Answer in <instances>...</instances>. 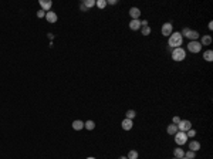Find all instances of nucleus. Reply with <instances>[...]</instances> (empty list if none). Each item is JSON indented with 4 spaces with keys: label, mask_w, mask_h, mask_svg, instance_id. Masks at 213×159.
Masks as SVG:
<instances>
[{
    "label": "nucleus",
    "mask_w": 213,
    "mask_h": 159,
    "mask_svg": "<svg viewBox=\"0 0 213 159\" xmlns=\"http://www.w3.org/2000/svg\"><path fill=\"white\" fill-rule=\"evenodd\" d=\"M80 9H81V10H83V12H87V9H85V6H84V4H83V3H81V4H80Z\"/></svg>",
    "instance_id": "obj_33"
},
{
    "label": "nucleus",
    "mask_w": 213,
    "mask_h": 159,
    "mask_svg": "<svg viewBox=\"0 0 213 159\" xmlns=\"http://www.w3.org/2000/svg\"><path fill=\"white\" fill-rule=\"evenodd\" d=\"M195 156H196V152H193V151L185 152V158H187V159H195Z\"/></svg>",
    "instance_id": "obj_25"
},
{
    "label": "nucleus",
    "mask_w": 213,
    "mask_h": 159,
    "mask_svg": "<svg viewBox=\"0 0 213 159\" xmlns=\"http://www.w3.org/2000/svg\"><path fill=\"white\" fill-rule=\"evenodd\" d=\"M173 159H178V158H173Z\"/></svg>",
    "instance_id": "obj_37"
},
{
    "label": "nucleus",
    "mask_w": 213,
    "mask_h": 159,
    "mask_svg": "<svg viewBox=\"0 0 213 159\" xmlns=\"http://www.w3.org/2000/svg\"><path fill=\"white\" fill-rule=\"evenodd\" d=\"M190 41H198V38H199V33L196 32V30H189V33H187L186 36Z\"/></svg>",
    "instance_id": "obj_14"
},
{
    "label": "nucleus",
    "mask_w": 213,
    "mask_h": 159,
    "mask_svg": "<svg viewBox=\"0 0 213 159\" xmlns=\"http://www.w3.org/2000/svg\"><path fill=\"white\" fill-rule=\"evenodd\" d=\"M173 156L175 158H178V159L183 158V156H185V151H183L182 148H175L173 149Z\"/></svg>",
    "instance_id": "obj_15"
},
{
    "label": "nucleus",
    "mask_w": 213,
    "mask_h": 159,
    "mask_svg": "<svg viewBox=\"0 0 213 159\" xmlns=\"http://www.w3.org/2000/svg\"><path fill=\"white\" fill-rule=\"evenodd\" d=\"M136 117V112L134 109H128L127 112H125V118H128V119H134Z\"/></svg>",
    "instance_id": "obj_19"
},
{
    "label": "nucleus",
    "mask_w": 213,
    "mask_h": 159,
    "mask_svg": "<svg viewBox=\"0 0 213 159\" xmlns=\"http://www.w3.org/2000/svg\"><path fill=\"white\" fill-rule=\"evenodd\" d=\"M141 33H142V36H149V34H151V27H149V26L141 27Z\"/></svg>",
    "instance_id": "obj_23"
},
{
    "label": "nucleus",
    "mask_w": 213,
    "mask_h": 159,
    "mask_svg": "<svg viewBox=\"0 0 213 159\" xmlns=\"http://www.w3.org/2000/svg\"><path fill=\"white\" fill-rule=\"evenodd\" d=\"M40 6H41V10L50 12V9L53 6V1L51 0H40Z\"/></svg>",
    "instance_id": "obj_9"
},
{
    "label": "nucleus",
    "mask_w": 213,
    "mask_h": 159,
    "mask_svg": "<svg viewBox=\"0 0 213 159\" xmlns=\"http://www.w3.org/2000/svg\"><path fill=\"white\" fill-rule=\"evenodd\" d=\"M72 128H74L75 131H81V129L84 128V122L80 121V119H75V121L72 122Z\"/></svg>",
    "instance_id": "obj_16"
},
{
    "label": "nucleus",
    "mask_w": 213,
    "mask_h": 159,
    "mask_svg": "<svg viewBox=\"0 0 213 159\" xmlns=\"http://www.w3.org/2000/svg\"><path fill=\"white\" fill-rule=\"evenodd\" d=\"M181 122V117H178V115H175L173 119H172V124H175V125H178Z\"/></svg>",
    "instance_id": "obj_27"
},
{
    "label": "nucleus",
    "mask_w": 213,
    "mask_h": 159,
    "mask_svg": "<svg viewBox=\"0 0 213 159\" xmlns=\"http://www.w3.org/2000/svg\"><path fill=\"white\" fill-rule=\"evenodd\" d=\"M87 159H95V158H94V156H90V158H87Z\"/></svg>",
    "instance_id": "obj_35"
},
{
    "label": "nucleus",
    "mask_w": 213,
    "mask_h": 159,
    "mask_svg": "<svg viewBox=\"0 0 213 159\" xmlns=\"http://www.w3.org/2000/svg\"><path fill=\"white\" fill-rule=\"evenodd\" d=\"M118 159H128V158H127V156H119Z\"/></svg>",
    "instance_id": "obj_34"
},
{
    "label": "nucleus",
    "mask_w": 213,
    "mask_h": 159,
    "mask_svg": "<svg viewBox=\"0 0 213 159\" xmlns=\"http://www.w3.org/2000/svg\"><path fill=\"white\" fill-rule=\"evenodd\" d=\"M207 27H209V30H213V21H209Z\"/></svg>",
    "instance_id": "obj_32"
},
{
    "label": "nucleus",
    "mask_w": 213,
    "mask_h": 159,
    "mask_svg": "<svg viewBox=\"0 0 213 159\" xmlns=\"http://www.w3.org/2000/svg\"><path fill=\"white\" fill-rule=\"evenodd\" d=\"M166 132H168L169 135H175L178 132V127H176L175 124H171V125H168V128H166Z\"/></svg>",
    "instance_id": "obj_17"
},
{
    "label": "nucleus",
    "mask_w": 213,
    "mask_h": 159,
    "mask_svg": "<svg viewBox=\"0 0 213 159\" xmlns=\"http://www.w3.org/2000/svg\"><path fill=\"white\" fill-rule=\"evenodd\" d=\"M121 127H122L124 131H131V129H132V127H134V122H132V119L125 118V119L121 122Z\"/></svg>",
    "instance_id": "obj_8"
},
{
    "label": "nucleus",
    "mask_w": 213,
    "mask_h": 159,
    "mask_svg": "<svg viewBox=\"0 0 213 159\" xmlns=\"http://www.w3.org/2000/svg\"><path fill=\"white\" fill-rule=\"evenodd\" d=\"M172 33H173V26H172V23H165V24L162 26V34H163L165 37H169Z\"/></svg>",
    "instance_id": "obj_6"
},
{
    "label": "nucleus",
    "mask_w": 213,
    "mask_h": 159,
    "mask_svg": "<svg viewBox=\"0 0 213 159\" xmlns=\"http://www.w3.org/2000/svg\"><path fill=\"white\" fill-rule=\"evenodd\" d=\"M185 58H186V51L182 47H178V48L172 50V60L173 61H183Z\"/></svg>",
    "instance_id": "obj_2"
},
{
    "label": "nucleus",
    "mask_w": 213,
    "mask_h": 159,
    "mask_svg": "<svg viewBox=\"0 0 213 159\" xmlns=\"http://www.w3.org/2000/svg\"><path fill=\"white\" fill-rule=\"evenodd\" d=\"M107 4H116V0H108Z\"/></svg>",
    "instance_id": "obj_30"
},
{
    "label": "nucleus",
    "mask_w": 213,
    "mask_h": 159,
    "mask_svg": "<svg viewBox=\"0 0 213 159\" xmlns=\"http://www.w3.org/2000/svg\"><path fill=\"white\" fill-rule=\"evenodd\" d=\"M181 159H187V158H185V156H183V158H181Z\"/></svg>",
    "instance_id": "obj_36"
},
{
    "label": "nucleus",
    "mask_w": 213,
    "mask_h": 159,
    "mask_svg": "<svg viewBox=\"0 0 213 159\" xmlns=\"http://www.w3.org/2000/svg\"><path fill=\"white\" fill-rule=\"evenodd\" d=\"M195 135H196V131H195L193 128H190L189 131H186V136H187V139H189V138H193Z\"/></svg>",
    "instance_id": "obj_26"
},
{
    "label": "nucleus",
    "mask_w": 213,
    "mask_h": 159,
    "mask_svg": "<svg viewBox=\"0 0 213 159\" xmlns=\"http://www.w3.org/2000/svg\"><path fill=\"white\" fill-rule=\"evenodd\" d=\"M95 6L98 9H105L107 7V0H98V1H95Z\"/></svg>",
    "instance_id": "obj_24"
},
{
    "label": "nucleus",
    "mask_w": 213,
    "mask_h": 159,
    "mask_svg": "<svg viewBox=\"0 0 213 159\" xmlns=\"http://www.w3.org/2000/svg\"><path fill=\"white\" fill-rule=\"evenodd\" d=\"M202 45H210L212 44V36H209V34H205L203 37L200 38V41H199Z\"/></svg>",
    "instance_id": "obj_12"
},
{
    "label": "nucleus",
    "mask_w": 213,
    "mask_h": 159,
    "mask_svg": "<svg viewBox=\"0 0 213 159\" xmlns=\"http://www.w3.org/2000/svg\"><path fill=\"white\" fill-rule=\"evenodd\" d=\"M203 58L206 60V61H213V51L212 50H206L205 53H203Z\"/></svg>",
    "instance_id": "obj_18"
},
{
    "label": "nucleus",
    "mask_w": 213,
    "mask_h": 159,
    "mask_svg": "<svg viewBox=\"0 0 213 159\" xmlns=\"http://www.w3.org/2000/svg\"><path fill=\"white\" fill-rule=\"evenodd\" d=\"M83 4H84L85 9L88 10V9H91V7L95 6V1H94V0H85V1H83Z\"/></svg>",
    "instance_id": "obj_22"
},
{
    "label": "nucleus",
    "mask_w": 213,
    "mask_h": 159,
    "mask_svg": "<svg viewBox=\"0 0 213 159\" xmlns=\"http://www.w3.org/2000/svg\"><path fill=\"white\" fill-rule=\"evenodd\" d=\"M129 16L132 17V20H138L139 16H141V10L138 7H131L129 9Z\"/></svg>",
    "instance_id": "obj_10"
},
{
    "label": "nucleus",
    "mask_w": 213,
    "mask_h": 159,
    "mask_svg": "<svg viewBox=\"0 0 213 159\" xmlns=\"http://www.w3.org/2000/svg\"><path fill=\"white\" fill-rule=\"evenodd\" d=\"M141 20H131L129 21V29L132 30V32H138V30H141Z\"/></svg>",
    "instance_id": "obj_7"
},
{
    "label": "nucleus",
    "mask_w": 213,
    "mask_h": 159,
    "mask_svg": "<svg viewBox=\"0 0 213 159\" xmlns=\"http://www.w3.org/2000/svg\"><path fill=\"white\" fill-rule=\"evenodd\" d=\"M141 26L143 27V26H148V20H142L141 21Z\"/></svg>",
    "instance_id": "obj_31"
},
{
    "label": "nucleus",
    "mask_w": 213,
    "mask_h": 159,
    "mask_svg": "<svg viewBox=\"0 0 213 159\" xmlns=\"http://www.w3.org/2000/svg\"><path fill=\"white\" fill-rule=\"evenodd\" d=\"M189 30H190V29H189V27H185V29H183V30H182V37H186L187 36V33H189Z\"/></svg>",
    "instance_id": "obj_29"
},
{
    "label": "nucleus",
    "mask_w": 213,
    "mask_h": 159,
    "mask_svg": "<svg viewBox=\"0 0 213 159\" xmlns=\"http://www.w3.org/2000/svg\"><path fill=\"white\" fill-rule=\"evenodd\" d=\"M57 13H54V12H47L45 13V20L48 21V23H56L57 21Z\"/></svg>",
    "instance_id": "obj_11"
},
{
    "label": "nucleus",
    "mask_w": 213,
    "mask_h": 159,
    "mask_svg": "<svg viewBox=\"0 0 213 159\" xmlns=\"http://www.w3.org/2000/svg\"><path fill=\"white\" fill-rule=\"evenodd\" d=\"M138 156H139V153L136 152V151H134V149H131L128 152V155H127L128 159H138Z\"/></svg>",
    "instance_id": "obj_20"
},
{
    "label": "nucleus",
    "mask_w": 213,
    "mask_h": 159,
    "mask_svg": "<svg viewBox=\"0 0 213 159\" xmlns=\"http://www.w3.org/2000/svg\"><path fill=\"white\" fill-rule=\"evenodd\" d=\"M175 136V142H176V145H179V147H182V145H185L187 142V136H186V132H182V131H178L176 134L173 135Z\"/></svg>",
    "instance_id": "obj_3"
},
{
    "label": "nucleus",
    "mask_w": 213,
    "mask_h": 159,
    "mask_svg": "<svg viewBox=\"0 0 213 159\" xmlns=\"http://www.w3.org/2000/svg\"><path fill=\"white\" fill-rule=\"evenodd\" d=\"M187 50L190 51V53H200L202 51V44H200L199 41H190L189 44H187Z\"/></svg>",
    "instance_id": "obj_5"
},
{
    "label": "nucleus",
    "mask_w": 213,
    "mask_h": 159,
    "mask_svg": "<svg viewBox=\"0 0 213 159\" xmlns=\"http://www.w3.org/2000/svg\"><path fill=\"white\" fill-rule=\"evenodd\" d=\"M84 128H87L88 131H92V129L95 128V122H94V121H87V122H84Z\"/></svg>",
    "instance_id": "obj_21"
},
{
    "label": "nucleus",
    "mask_w": 213,
    "mask_h": 159,
    "mask_svg": "<svg viewBox=\"0 0 213 159\" xmlns=\"http://www.w3.org/2000/svg\"><path fill=\"white\" fill-rule=\"evenodd\" d=\"M176 127H178V131L186 132V131H189V129L192 128V122L189 121V119H181V122H179Z\"/></svg>",
    "instance_id": "obj_4"
},
{
    "label": "nucleus",
    "mask_w": 213,
    "mask_h": 159,
    "mask_svg": "<svg viewBox=\"0 0 213 159\" xmlns=\"http://www.w3.org/2000/svg\"><path fill=\"white\" fill-rule=\"evenodd\" d=\"M168 38H169L168 44L171 45L172 48H178V47H181L182 43H183V37H182L181 33H178V32H173Z\"/></svg>",
    "instance_id": "obj_1"
},
{
    "label": "nucleus",
    "mask_w": 213,
    "mask_h": 159,
    "mask_svg": "<svg viewBox=\"0 0 213 159\" xmlns=\"http://www.w3.org/2000/svg\"><path fill=\"white\" fill-rule=\"evenodd\" d=\"M37 17H39V19L45 17V12H44V10H39V12H37Z\"/></svg>",
    "instance_id": "obj_28"
},
{
    "label": "nucleus",
    "mask_w": 213,
    "mask_h": 159,
    "mask_svg": "<svg viewBox=\"0 0 213 159\" xmlns=\"http://www.w3.org/2000/svg\"><path fill=\"white\" fill-rule=\"evenodd\" d=\"M200 149V142L199 141H192L190 144H189V151H193V152H198Z\"/></svg>",
    "instance_id": "obj_13"
}]
</instances>
